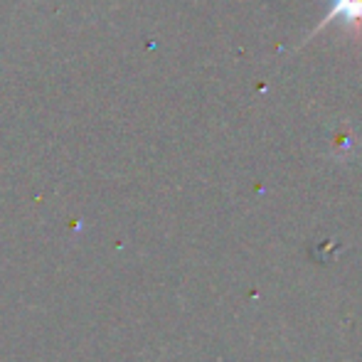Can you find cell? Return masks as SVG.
Returning a JSON list of instances; mask_svg holds the SVG:
<instances>
[{
    "mask_svg": "<svg viewBox=\"0 0 362 362\" xmlns=\"http://www.w3.org/2000/svg\"><path fill=\"white\" fill-rule=\"evenodd\" d=\"M335 20H343L345 28L358 30L362 25V0H330L328 15H325L323 23H318V28L308 35V40L315 37V35H318L320 30L328 28V25H333Z\"/></svg>",
    "mask_w": 362,
    "mask_h": 362,
    "instance_id": "obj_1",
    "label": "cell"
}]
</instances>
